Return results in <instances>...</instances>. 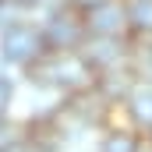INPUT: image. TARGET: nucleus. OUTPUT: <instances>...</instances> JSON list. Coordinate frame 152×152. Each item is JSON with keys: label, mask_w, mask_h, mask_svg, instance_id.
Wrapping results in <instances>:
<instances>
[{"label": "nucleus", "mask_w": 152, "mask_h": 152, "mask_svg": "<svg viewBox=\"0 0 152 152\" xmlns=\"http://www.w3.org/2000/svg\"><path fill=\"white\" fill-rule=\"evenodd\" d=\"M145 4H149V7L138 11V21H149V25H152V0H145Z\"/></svg>", "instance_id": "nucleus-3"}, {"label": "nucleus", "mask_w": 152, "mask_h": 152, "mask_svg": "<svg viewBox=\"0 0 152 152\" xmlns=\"http://www.w3.org/2000/svg\"><path fill=\"white\" fill-rule=\"evenodd\" d=\"M92 21H96V28H99V32H106L110 25H117V21H120V14H117V7H103Z\"/></svg>", "instance_id": "nucleus-2"}, {"label": "nucleus", "mask_w": 152, "mask_h": 152, "mask_svg": "<svg viewBox=\"0 0 152 152\" xmlns=\"http://www.w3.org/2000/svg\"><path fill=\"white\" fill-rule=\"evenodd\" d=\"M0 99H7V85H0Z\"/></svg>", "instance_id": "nucleus-4"}, {"label": "nucleus", "mask_w": 152, "mask_h": 152, "mask_svg": "<svg viewBox=\"0 0 152 152\" xmlns=\"http://www.w3.org/2000/svg\"><path fill=\"white\" fill-rule=\"evenodd\" d=\"M32 46H36V39L28 36V32H11V36L4 39V50H7L11 57H18V60H21V57H28V53H32Z\"/></svg>", "instance_id": "nucleus-1"}]
</instances>
